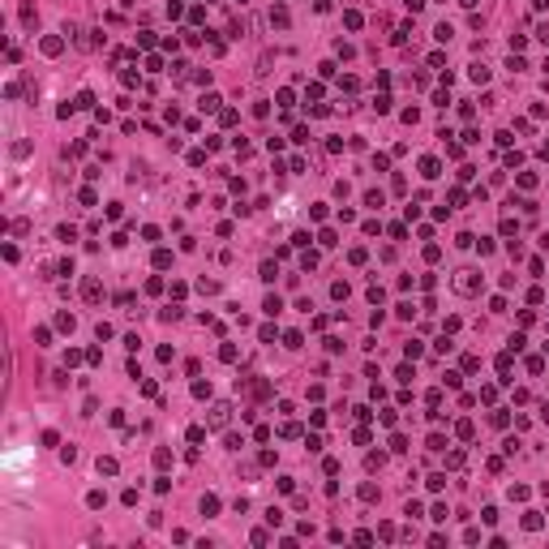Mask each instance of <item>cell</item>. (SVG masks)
Instances as JSON below:
<instances>
[{"mask_svg":"<svg viewBox=\"0 0 549 549\" xmlns=\"http://www.w3.org/2000/svg\"><path fill=\"white\" fill-rule=\"evenodd\" d=\"M223 421H228V404H219V408L211 412V425H223Z\"/></svg>","mask_w":549,"mask_h":549,"instance_id":"6da1fadb","label":"cell"}]
</instances>
